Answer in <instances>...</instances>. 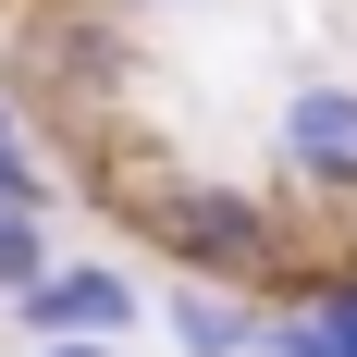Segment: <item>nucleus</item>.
<instances>
[{"mask_svg": "<svg viewBox=\"0 0 357 357\" xmlns=\"http://www.w3.org/2000/svg\"><path fill=\"white\" fill-rule=\"evenodd\" d=\"M271 160L296 197H357V74H308L271 111Z\"/></svg>", "mask_w": 357, "mask_h": 357, "instance_id": "nucleus-2", "label": "nucleus"}, {"mask_svg": "<svg viewBox=\"0 0 357 357\" xmlns=\"http://www.w3.org/2000/svg\"><path fill=\"white\" fill-rule=\"evenodd\" d=\"M247 357H333V333L308 321V308H271V321H259V345Z\"/></svg>", "mask_w": 357, "mask_h": 357, "instance_id": "nucleus-7", "label": "nucleus"}, {"mask_svg": "<svg viewBox=\"0 0 357 357\" xmlns=\"http://www.w3.org/2000/svg\"><path fill=\"white\" fill-rule=\"evenodd\" d=\"M50 271V197H13L0 210V296H25Z\"/></svg>", "mask_w": 357, "mask_h": 357, "instance_id": "nucleus-5", "label": "nucleus"}, {"mask_svg": "<svg viewBox=\"0 0 357 357\" xmlns=\"http://www.w3.org/2000/svg\"><path fill=\"white\" fill-rule=\"evenodd\" d=\"M160 333H173L185 357H247L259 345V308L222 296V284H173V296H160Z\"/></svg>", "mask_w": 357, "mask_h": 357, "instance_id": "nucleus-4", "label": "nucleus"}, {"mask_svg": "<svg viewBox=\"0 0 357 357\" xmlns=\"http://www.w3.org/2000/svg\"><path fill=\"white\" fill-rule=\"evenodd\" d=\"M296 308H308V321L333 333V357H357V271H321V284L296 296Z\"/></svg>", "mask_w": 357, "mask_h": 357, "instance_id": "nucleus-6", "label": "nucleus"}, {"mask_svg": "<svg viewBox=\"0 0 357 357\" xmlns=\"http://www.w3.org/2000/svg\"><path fill=\"white\" fill-rule=\"evenodd\" d=\"M25 357H111V345H25Z\"/></svg>", "mask_w": 357, "mask_h": 357, "instance_id": "nucleus-8", "label": "nucleus"}, {"mask_svg": "<svg viewBox=\"0 0 357 357\" xmlns=\"http://www.w3.org/2000/svg\"><path fill=\"white\" fill-rule=\"evenodd\" d=\"M123 222L173 259L185 284H222V296L284 284V210H271V197H247V185H136V197H123Z\"/></svg>", "mask_w": 357, "mask_h": 357, "instance_id": "nucleus-1", "label": "nucleus"}, {"mask_svg": "<svg viewBox=\"0 0 357 357\" xmlns=\"http://www.w3.org/2000/svg\"><path fill=\"white\" fill-rule=\"evenodd\" d=\"M13 321H25V345H111V333L136 321V284H123L111 259H50V271L13 296Z\"/></svg>", "mask_w": 357, "mask_h": 357, "instance_id": "nucleus-3", "label": "nucleus"}]
</instances>
